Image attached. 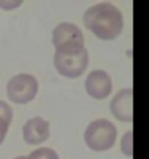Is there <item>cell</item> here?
<instances>
[{"label": "cell", "mask_w": 149, "mask_h": 159, "mask_svg": "<svg viewBox=\"0 0 149 159\" xmlns=\"http://www.w3.org/2000/svg\"><path fill=\"white\" fill-rule=\"evenodd\" d=\"M87 65L89 53L85 48L77 54H62L56 52L54 55V66L56 70L69 79L80 76L87 68Z\"/></svg>", "instance_id": "cell-5"}, {"label": "cell", "mask_w": 149, "mask_h": 159, "mask_svg": "<svg viewBox=\"0 0 149 159\" xmlns=\"http://www.w3.org/2000/svg\"><path fill=\"white\" fill-rule=\"evenodd\" d=\"M53 43L57 53L77 54L84 49V35L78 26L63 22L54 30Z\"/></svg>", "instance_id": "cell-3"}, {"label": "cell", "mask_w": 149, "mask_h": 159, "mask_svg": "<svg viewBox=\"0 0 149 159\" xmlns=\"http://www.w3.org/2000/svg\"><path fill=\"white\" fill-rule=\"evenodd\" d=\"M111 112L117 119L121 122H132L133 120V89L120 90L114 96L109 104Z\"/></svg>", "instance_id": "cell-7"}, {"label": "cell", "mask_w": 149, "mask_h": 159, "mask_svg": "<svg viewBox=\"0 0 149 159\" xmlns=\"http://www.w3.org/2000/svg\"><path fill=\"white\" fill-rule=\"evenodd\" d=\"M117 134V128L112 122L100 118L89 124L84 132V140L93 151H106L114 145Z\"/></svg>", "instance_id": "cell-2"}, {"label": "cell", "mask_w": 149, "mask_h": 159, "mask_svg": "<svg viewBox=\"0 0 149 159\" xmlns=\"http://www.w3.org/2000/svg\"><path fill=\"white\" fill-rule=\"evenodd\" d=\"M10 122H7L6 119L1 118L0 117V144L4 142L6 134H7V131H8V128H10Z\"/></svg>", "instance_id": "cell-12"}, {"label": "cell", "mask_w": 149, "mask_h": 159, "mask_svg": "<svg viewBox=\"0 0 149 159\" xmlns=\"http://www.w3.org/2000/svg\"><path fill=\"white\" fill-rule=\"evenodd\" d=\"M14 159H29V158L26 157V156H19V157H15Z\"/></svg>", "instance_id": "cell-13"}, {"label": "cell", "mask_w": 149, "mask_h": 159, "mask_svg": "<svg viewBox=\"0 0 149 159\" xmlns=\"http://www.w3.org/2000/svg\"><path fill=\"white\" fill-rule=\"evenodd\" d=\"M0 117L6 119L7 122H12L13 117V111L8 103H6L5 101H0Z\"/></svg>", "instance_id": "cell-11"}, {"label": "cell", "mask_w": 149, "mask_h": 159, "mask_svg": "<svg viewBox=\"0 0 149 159\" xmlns=\"http://www.w3.org/2000/svg\"><path fill=\"white\" fill-rule=\"evenodd\" d=\"M85 27L101 40H113L124 30V16L117 6L100 2L86 10L83 16Z\"/></svg>", "instance_id": "cell-1"}, {"label": "cell", "mask_w": 149, "mask_h": 159, "mask_svg": "<svg viewBox=\"0 0 149 159\" xmlns=\"http://www.w3.org/2000/svg\"><path fill=\"white\" fill-rule=\"evenodd\" d=\"M23 138L29 145H40L49 138V123L42 117H33L23 125Z\"/></svg>", "instance_id": "cell-8"}, {"label": "cell", "mask_w": 149, "mask_h": 159, "mask_svg": "<svg viewBox=\"0 0 149 159\" xmlns=\"http://www.w3.org/2000/svg\"><path fill=\"white\" fill-rule=\"evenodd\" d=\"M29 159H60L56 151L49 148H40L28 156Z\"/></svg>", "instance_id": "cell-9"}, {"label": "cell", "mask_w": 149, "mask_h": 159, "mask_svg": "<svg viewBox=\"0 0 149 159\" xmlns=\"http://www.w3.org/2000/svg\"><path fill=\"white\" fill-rule=\"evenodd\" d=\"M7 96L18 104H26L35 98L39 90L37 80L33 75L19 74L7 82Z\"/></svg>", "instance_id": "cell-4"}, {"label": "cell", "mask_w": 149, "mask_h": 159, "mask_svg": "<svg viewBox=\"0 0 149 159\" xmlns=\"http://www.w3.org/2000/svg\"><path fill=\"white\" fill-rule=\"evenodd\" d=\"M120 145H121V151L124 152V154L128 157L133 156V131L132 130L125 134Z\"/></svg>", "instance_id": "cell-10"}, {"label": "cell", "mask_w": 149, "mask_h": 159, "mask_svg": "<svg viewBox=\"0 0 149 159\" xmlns=\"http://www.w3.org/2000/svg\"><path fill=\"white\" fill-rule=\"evenodd\" d=\"M85 89L91 97L104 99L112 93V80L104 70H93L86 77Z\"/></svg>", "instance_id": "cell-6"}]
</instances>
